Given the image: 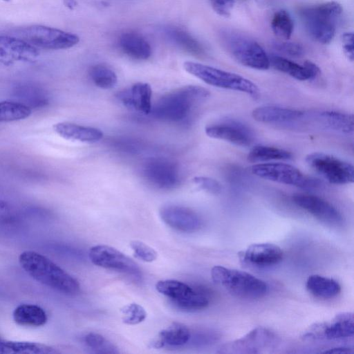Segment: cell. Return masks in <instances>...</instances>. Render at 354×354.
I'll return each instance as SVG.
<instances>
[{
	"instance_id": "11",
	"label": "cell",
	"mask_w": 354,
	"mask_h": 354,
	"mask_svg": "<svg viewBox=\"0 0 354 354\" xmlns=\"http://www.w3.org/2000/svg\"><path fill=\"white\" fill-rule=\"evenodd\" d=\"M156 289L183 310H201L205 308L209 304V299L205 292L201 290H196L180 281L173 279L159 281L156 284Z\"/></svg>"
},
{
	"instance_id": "18",
	"label": "cell",
	"mask_w": 354,
	"mask_h": 354,
	"mask_svg": "<svg viewBox=\"0 0 354 354\" xmlns=\"http://www.w3.org/2000/svg\"><path fill=\"white\" fill-rule=\"evenodd\" d=\"M159 214L164 223L178 231L194 232L201 226L198 215L186 207L166 205L160 209Z\"/></svg>"
},
{
	"instance_id": "28",
	"label": "cell",
	"mask_w": 354,
	"mask_h": 354,
	"mask_svg": "<svg viewBox=\"0 0 354 354\" xmlns=\"http://www.w3.org/2000/svg\"><path fill=\"white\" fill-rule=\"evenodd\" d=\"M163 35L170 42L196 56H202L205 50L202 44L186 30L174 26L164 28Z\"/></svg>"
},
{
	"instance_id": "33",
	"label": "cell",
	"mask_w": 354,
	"mask_h": 354,
	"mask_svg": "<svg viewBox=\"0 0 354 354\" xmlns=\"http://www.w3.org/2000/svg\"><path fill=\"white\" fill-rule=\"evenodd\" d=\"M89 77L93 83L102 89H110L117 84L116 73L111 68L104 64L92 66L88 71Z\"/></svg>"
},
{
	"instance_id": "14",
	"label": "cell",
	"mask_w": 354,
	"mask_h": 354,
	"mask_svg": "<svg viewBox=\"0 0 354 354\" xmlns=\"http://www.w3.org/2000/svg\"><path fill=\"white\" fill-rule=\"evenodd\" d=\"M142 174L149 183L161 189H172L180 181L177 165L165 158L149 160L143 166Z\"/></svg>"
},
{
	"instance_id": "27",
	"label": "cell",
	"mask_w": 354,
	"mask_h": 354,
	"mask_svg": "<svg viewBox=\"0 0 354 354\" xmlns=\"http://www.w3.org/2000/svg\"><path fill=\"white\" fill-rule=\"evenodd\" d=\"M191 337L189 329L184 324L173 323L162 330L151 343V346L160 348L165 345L180 346L185 344Z\"/></svg>"
},
{
	"instance_id": "22",
	"label": "cell",
	"mask_w": 354,
	"mask_h": 354,
	"mask_svg": "<svg viewBox=\"0 0 354 354\" xmlns=\"http://www.w3.org/2000/svg\"><path fill=\"white\" fill-rule=\"evenodd\" d=\"M269 58L273 68L298 80H312L320 73L319 66L309 60L299 64L279 55H272Z\"/></svg>"
},
{
	"instance_id": "16",
	"label": "cell",
	"mask_w": 354,
	"mask_h": 354,
	"mask_svg": "<svg viewBox=\"0 0 354 354\" xmlns=\"http://www.w3.org/2000/svg\"><path fill=\"white\" fill-rule=\"evenodd\" d=\"M293 203L318 220L330 225L343 222L340 212L326 200L308 194H296L292 197Z\"/></svg>"
},
{
	"instance_id": "26",
	"label": "cell",
	"mask_w": 354,
	"mask_h": 354,
	"mask_svg": "<svg viewBox=\"0 0 354 354\" xmlns=\"http://www.w3.org/2000/svg\"><path fill=\"white\" fill-rule=\"evenodd\" d=\"M318 120L320 129L342 133H351L353 131V114L335 111H319Z\"/></svg>"
},
{
	"instance_id": "44",
	"label": "cell",
	"mask_w": 354,
	"mask_h": 354,
	"mask_svg": "<svg viewBox=\"0 0 354 354\" xmlns=\"http://www.w3.org/2000/svg\"><path fill=\"white\" fill-rule=\"evenodd\" d=\"M325 353H353V351L350 348L346 347H337L333 348L330 350L326 351Z\"/></svg>"
},
{
	"instance_id": "45",
	"label": "cell",
	"mask_w": 354,
	"mask_h": 354,
	"mask_svg": "<svg viewBox=\"0 0 354 354\" xmlns=\"http://www.w3.org/2000/svg\"><path fill=\"white\" fill-rule=\"evenodd\" d=\"M63 3L64 6L71 10H74L77 6L76 0H63Z\"/></svg>"
},
{
	"instance_id": "1",
	"label": "cell",
	"mask_w": 354,
	"mask_h": 354,
	"mask_svg": "<svg viewBox=\"0 0 354 354\" xmlns=\"http://www.w3.org/2000/svg\"><path fill=\"white\" fill-rule=\"evenodd\" d=\"M21 268L35 280L59 292L73 295L80 290L78 281L46 257L26 250L19 257Z\"/></svg>"
},
{
	"instance_id": "20",
	"label": "cell",
	"mask_w": 354,
	"mask_h": 354,
	"mask_svg": "<svg viewBox=\"0 0 354 354\" xmlns=\"http://www.w3.org/2000/svg\"><path fill=\"white\" fill-rule=\"evenodd\" d=\"M116 97L127 108L144 114H150L152 103V89L146 82H137L119 91Z\"/></svg>"
},
{
	"instance_id": "46",
	"label": "cell",
	"mask_w": 354,
	"mask_h": 354,
	"mask_svg": "<svg viewBox=\"0 0 354 354\" xmlns=\"http://www.w3.org/2000/svg\"><path fill=\"white\" fill-rule=\"evenodd\" d=\"M6 340L0 337V353H9V351L5 344Z\"/></svg>"
},
{
	"instance_id": "47",
	"label": "cell",
	"mask_w": 354,
	"mask_h": 354,
	"mask_svg": "<svg viewBox=\"0 0 354 354\" xmlns=\"http://www.w3.org/2000/svg\"><path fill=\"white\" fill-rule=\"evenodd\" d=\"M3 1H11V0H3Z\"/></svg>"
},
{
	"instance_id": "37",
	"label": "cell",
	"mask_w": 354,
	"mask_h": 354,
	"mask_svg": "<svg viewBox=\"0 0 354 354\" xmlns=\"http://www.w3.org/2000/svg\"><path fill=\"white\" fill-rule=\"evenodd\" d=\"M84 344L96 353H117L113 346L109 344L100 334L91 332L84 337Z\"/></svg>"
},
{
	"instance_id": "38",
	"label": "cell",
	"mask_w": 354,
	"mask_h": 354,
	"mask_svg": "<svg viewBox=\"0 0 354 354\" xmlns=\"http://www.w3.org/2000/svg\"><path fill=\"white\" fill-rule=\"evenodd\" d=\"M135 256L145 262H152L157 259L156 251L142 241L135 240L130 243Z\"/></svg>"
},
{
	"instance_id": "29",
	"label": "cell",
	"mask_w": 354,
	"mask_h": 354,
	"mask_svg": "<svg viewBox=\"0 0 354 354\" xmlns=\"http://www.w3.org/2000/svg\"><path fill=\"white\" fill-rule=\"evenodd\" d=\"M12 315L17 324L27 327L41 326L48 320L46 313L41 307L30 304H23L16 307Z\"/></svg>"
},
{
	"instance_id": "13",
	"label": "cell",
	"mask_w": 354,
	"mask_h": 354,
	"mask_svg": "<svg viewBox=\"0 0 354 354\" xmlns=\"http://www.w3.org/2000/svg\"><path fill=\"white\" fill-rule=\"evenodd\" d=\"M276 342V336L267 328L258 327L243 337L223 345L222 353H259L271 348Z\"/></svg>"
},
{
	"instance_id": "10",
	"label": "cell",
	"mask_w": 354,
	"mask_h": 354,
	"mask_svg": "<svg viewBox=\"0 0 354 354\" xmlns=\"http://www.w3.org/2000/svg\"><path fill=\"white\" fill-rule=\"evenodd\" d=\"M252 115L259 122L291 129L310 127L311 123L310 111L274 105L259 106L252 111Z\"/></svg>"
},
{
	"instance_id": "4",
	"label": "cell",
	"mask_w": 354,
	"mask_h": 354,
	"mask_svg": "<svg viewBox=\"0 0 354 354\" xmlns=\"http://www.w3.org/2000/svg\"><path fill=\"white\" fill-rule=\"evenodd\" d=\"M211 276L216 284L241 299H259L268 290L263 281L244 271L216 266L212 268Z\"/></svg>"
},
{
	"instance_id": "5",
	"label": "cell",
	"mask_w": 354,
	"mask_h": 354,
	"mask_svg": "<svg viewBox=\"0 0 354 354\" xmlns=\"http://www.w3.org/2000/svg\"><path fill=\"white\" fill-rule=\"evenodd\" d=\"M184 69L205 83L221 88L245 93L258 97L259 89L250 80L234 73L194 62H185Z\"/></svg>"
},
{
	"instance_id": "23",
	"label": "cell",
	"mask_w": 354,
	"mask_h": 354,
	"mask_svg": "<svg viewBox=\"0 0 354 354\" xmlns=\"http://www.w3.org/2000/svg\"><path fill=\"white\" fill-rule=\"evenodd\" d=\"M53 129L59 136L72 141L94 143L103 137V132L97 128L71 122H57L54 124Z\"/></svg>"
},
{
	"instance_id": "7",
	"label": "cell",
	"mask_w": 354,
	"mask_h": 354,
	"mask_svg": "<svg viewBox=\"0 0 354 354\" xmlns=\"http://www.w3.org/2000/svg\"><path fill=\"white\" fill-rule=\"evenodd\" d=\"M15 34L35 47L50 50L69 48L80 41L79 37L73 33L41 25L19 29Z\"/></svg>"
},
{
	"instance_id": "19",
	"label": "cell",
	"mask_w": 354,
	"mask_h": 354,
	"mask_svg": "<svg viewBox=\"0 0 354 354\" xmlns=\"http://www.w3.org/2000/svg\"><path fill=\"white\" fill-rule=\"evenodd\" d=\"M39 54L36 47L19 38L0 35L1 63L10 64L18 61L30 62Z\"/></svg>"
},
{
	"instance_id": "2",
	"label": "cell",
	"mask_w": 354,
	"mask_h": 354,
	"mask_svg": "<svg viewBox=\"0 0 354 354\" xmlns=\"http://www.w3.org/2000/svg\"><path fill=\"white\" fill-rule=\"evenodd\" d=\"M209 96V92L205 88L185 86L162 96L152 106L150 113L158 120L180 122L187 118L192 109Z\"/></svg>"
},
{
	"instance_id": "12",
	"label": "cell",
	"mask_w": 354,
	"mask_h": 354,
	"mask_svg": "<svg viewBox=\"0 0 354 354\" xmlns=\"http://www.w3.org/2000/svg\"><path fill=\"white\" fill-rule=\"evenodd\" d=\"M91 262L99 267L140 277L138 264L118 250L106 245L92 247L88 252Z\"/></svg>"
},
{
	"instance_id": "35",
	"label": "cell",
	"mask_w": 354,
	"mask_h": 354,
	"mask_svg": "<svg viewBox=\"0 0 354 354\" xmlns=\"http://www.w3.org/2000/svg\"><path fill=\"white\" fill-rule=\"evenodd\" d=\"M271 28L280 39H290L294 30V23L289 12L283 9L275 12L271 20Z\"/></svg>"
},
{
	"instance_id": "40",
	"label": "cell",
	"mask_w": 354,
	"mask_h": 354,
	"mask_svg": "<svg viewBox=\"0 0 354 354\" xmlns=\"http://www.w3.org/2000/svg\"><path fill=\"white\" fill-rule=\"evenodd\" d=\"M274 48L281 53L293 57H301L304 50L301 45L292 41H276L273 44Z\"/></svg>"
},
{
	"instance_id": "24",
	"label": "cell",
	"mask_w": 354,
	"mask_h": 354,
	"mask_svg": "<svg viewBox=\"0 0 354 354\" xmlns=\"http://www.w3.org/2000/svg\"><path fill=\"white\" fill-rule=\"evenodd\" d=\"M12 94L17 102L31 110L44 109L50 103V96L47 91L31 83L16 85L12 89Z\"/></svg>"
},
{
	"instance_id": "36",
	"label": "cell",
	"mask_w": 354,
	"mask_h": 354,
	"mask_svg": "<svg viewBox=\"0 0 354 354\" xmlns=\"http://www.w3.org/2000/svg\"><path fill=\"white\" fill-rule=\"evenodd\" d=\"M122 322L128 325H136L142 322L147 313L145 308L136 303L129 304L123 306L121 310Z\"/></svg>"
},
{
	"instance_id": "34",
	"label": "cell",
	"mask_w": 354,
	"mask_h": 354,
	"mask_svg": "<svg viewBox=\"0 0 354 354\" xmlns=\"http://www.w3.org/2000/svg\"><path fill=\"white\" fill-rule=\"evenodd\" d=\"M5 344L9 353L47 354L59 353L51 346L37 342L6 340Z\"/></svg>"
},
{
	"instance_id": "39",
	"label": "cell",
	"mask_w": 354,
	"mask_h": 354,
	"mask_svg": "<svg viewBox=\"0 0 354 354\" xmlns=\"http://www.w3.org/2000/svg\"><path fill=\"white\" fill-rule=\"evenodd\" d=\"M21 218V212L11 203L0 199V224H12Z\"/></svg>"
},
{
	"instance_id": "43",
	"label": "cell",
	"mask_w": 354,
	"mask_h": 354,
	"mask_svg": "<svg viewBox=\"0 0 354 354\" xmlns=\"http://www.w3.org/2000/svg\"><path fill=\"white\" fill-rule=\"evenodd\" d=\"M341 40L345 55L350 61L353 62L354 59L353 32H344L342 35Z\"/></svg>"
},
{
	"instance_id": "41",
	"label": "cell",
	"mask_w": 354,
	"mask_h": 354,
	"mask_svg": "<svg viewBox=\"0 0 354 354\" xmlns=\"http://www.w3.org/2000/svg\"><path fill=\"white\" fill-rule=\"evenodd\" d=\"M193 183L202 189L211 193H218L221 190V185L216 180L206 176H196Z\"/></svg>"
},
{
	"instance_id": "15",
	"label": "cell",
	"mask_w": 354,
	"mask_h": 354,
	"mask_svg": "<svg viewBox=\"0 0 354 354\" xmlns=\"http://www.w3.org/2000/svg\"><path fill=\"white\" fill-rule=\"evenodd\" d=\"M207 136L224 140L237 146L247 147L252 144L254 134L245 124L234 120H225L205 129Z\"/></svg>"
},
{
	"instance_id": "8",
	"label": "cell",
	"mask_w": 354,
	"mask_h": 354,
	"mask_svg": "<svg viewBox=\"0 0 354 354\" xmlns=\"http://www.w3.org/2000/svg\"><path fill=\"white\" fill-rule=\"evenodd\" d=\"M250 170L259 178L301 188L312 189L320 185L319 180L304 174L299 169L289 164L259 163L252 165Z\"/></svg>"
},
{
	"instance_id": "31",
	"label": "cell",
	"mask_w": 354,
	"mask_h": 354,
	"mask_svg": "<svg viewBox=\"0 0 354 354\" xmlns=\"http://www.w3.org/2000/svg\"><path fill=\"white\" fill-rule=\"evenodd\" d=\"M291 158L292 153L287 150L261 145L253 147L248 155V160L252 162L288 160Z\"/></svg>"
},
{
	"instance_id": "17",
	"label": "cell",
	"mask_w": 354,
	"mask_h": 354,
	"mask_svg": "<svg viewBox=\"0 0 354 354\" xmlns=\"http://www.w3.org/2000/svg\"><path fill=\"white\" fill-rule=\"evenodd\" d=\"M354 317L352 313H341L330 322L316 324L305 335L307 338L337 339L352 337Z\"/></svg>"
},
{
	"instance_id": "25",
	"label": "cell",
	"mask_w": 354,
	"mask_h": 354,
	"mask_svg": "<svg viewBox=\"0 0 354 354\" xmlns=\"http://www.w3.org/2000/svg\"><path fill=\"white\" fill-rule=\"evenodd\" d=\"M119 46L127 56L138 60L147 59L151 55V47L146 39L136 32H126L119 39Z\"/></svg>"
},
{
	"instance_id": "42",
	"label": "cell",
	"mask_w": 354,
	"mask_h": 354,
	"mask_svg": "<svg viewBox=\"0 0 354 354\" xmlns=\"http://www.w3.org/2000/svg\"><path fill=\"white\" fill-rule=\"evenodd\" d=\"M212 7L218 15L227 17L233 9L234 0H210Z\"/></svg>"
},
{
	"instance_id": "9",
	"label": "cell",
	"mask_w": 354,
	"mask_h": 354,
	"mask_svg": "<svg viewBox=\"0 0 354 354\" xmlns=\"http://www.w3.org/2000/svg\"><path fill=\"white\" fill-rule=\"evenodd\" d=\"M306 162L330 183L345 185L353 183V166L342 159L325 153L314 152L306 156Z\"/></svg>"
},
{
	"instance_id": "21",
	"label": "cell",
	"mask_w": 354,
	"mask_h": 354,
	"mask_svg": "<svg viewBox=\"0 0 354 354\" xmlns=\"http://www.w3.org/2000/svg\"><path fill=\"white\" fill-rule=\"evenodd\" d=\"M242 260L258 267L270 266L283 259V251L278 245L270 243H255L250 245L241 254Z\"/></svg>"
},
{
	"instance_id": "3",
	"label": "cell",
	"mask_w": 354,
	"mask_h": 354,
	"mask_svg": "<svg viewBox=\"0 0 354 354\" xmlns=\"http://www.w3.org/2000/svg\"><path fill=\"white\" fill-rule=\"evenodd\" d=\"M342 11L339 3L330 1L304 7L299 13L310 37L320 44H328L335 37L337 23Z\"/></svg>"
},
{
	"instance_id": "6",
	"label": "cell",
	"mask_w": 354,
	"mask_h": 354,
	"mask_svg": "<svg viewBox=\"0 0 354 354\" xmlns=\"http://www.w3.org/2000/svg\"><path fill=\"white\" fill-rule=\"evenodd\" d=\"M222 44L230 55L241 64L257 70H267L270 58L255 40L230 30L221 32Z\"/></svg>"
},
{
	"instance_id": "32",
	"label": "cell",
	"mask_w": 354,
	"mask_h": 354,
	"mask_svg": "<svg viewBox=\"0 0 354 354\" xmlns=\"http://www.w3.org/2000/svg\"><path fill=\"white\" fill-rule=\"evenodd\" d=\"M32 110L16 101L0 102V122L18 121L28 118Z\"/></svg>"
},
{
	"instance_id": "30",
	"label": "cell",
	"mask_w": 354,
	"mask_h": 354,
	"mask_svg": "<svg viewBox=\"0 0 354 354\" xmlns=\"http://www.w3.org/2000/svg\"><path fill=\"white\" fill-rule=\"evenodd\" d=\"M306 286L309 292L322 299L333 298L341 291V286L337 281L318 274L309 276Z\"/></svg>"
}]
</instances>
